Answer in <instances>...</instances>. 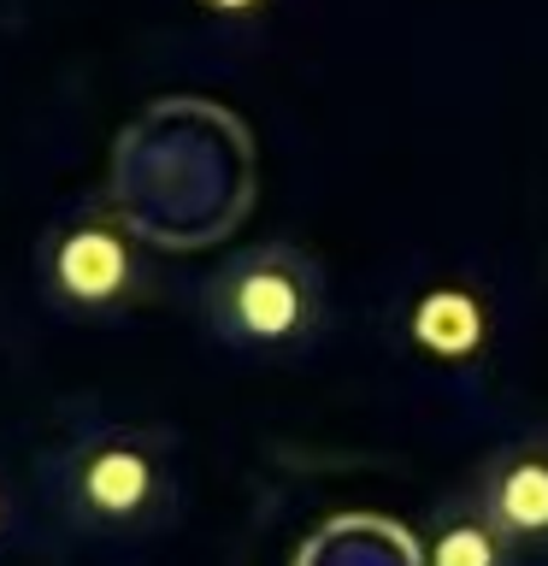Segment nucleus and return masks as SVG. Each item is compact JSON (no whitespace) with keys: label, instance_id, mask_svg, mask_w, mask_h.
Returning a JSON list of instances; mask_svg holds the SVG:
<instances>
[{"label":"nucleus","instance_id":"6","mask_svg":"<svg viewBox=\"0 0 548 566\" xmlns=\"http://www.w3.org/2000/svg\"><path fill=\"white\" fill-rule=\"evenodd\" d=\"M407 336L431 354V360H466V354L484 348V307H477L472 290H460V283H442V290H424L413 301V313H407Z\"/></svg>","mask_w":548,"mask_h":566},{"label":"nucleus","instance_id":"7","mask_svg":"<svg viewBox=\"0 0 548 566\" xmlns=\"http://www.w3.org/2000/svg\"><path fill=\"white\" fill-rule=\"evenodd\" d=\"M207 12H219V18H247V12H260L265 0H201Z\"/></svg>","mask_w":548,"mask_h":566},{"label":"nucleus","instance_id":"4","mask_svg":"<svg viewBox=\"0 0 548 566\" xmlns=\"http://www.w3.org/2000/svg\"><path fill=\"white\" fill-rule=\"evenodd\" d=\"M477 502L502 525V537L519 548L525 566L548 560V431H525L502 442L472 478Z\"/></svg>","mask_w":548,"mask_h":566},{"label":"nucleus","instance_id":"5","mask_svg":"<svg viewBox=\"0 0 548 566\" xmlns=\"http://www.w3.org/2000/svg\"><path fill=\"white\" fill-rule=\"evenodd\" d=\"M431 566H525L519 548L502 537L477 490H460L431 507Z\"/></svg>","mask_w":548,"mask_h":566},{"label":"nucleus","instance_id":"2","mask_svg":"<svg viewBox=\"0 0 548 566\" xmlns=\"http://www.w3.org/2000/svg\"><path fill=\"white\" fill-rule=\"evenodd\" d=\"M201 313L236 354H295L325 325V277L301 248L260 242L201 283Z\"/></svg>","mask_w":548,"mask_h":566},{"label":"nucleus","instance_id":"1","mask_svg":"<svg viewBox=\"0 0 548 566\" xmlns=\"http://www.w3.org/2000/svg\"><path fill=\"white\" fill-rule=\"evenodd\" d=\"M48 507L77 537L136 543L171 525L177 467L171 442L141 424H83L42 460Z\"/></svg>","mask_w":548,"mask_h":566},{"label":"nucleus","instance_id":"8","mask_svg":"<svg viewBox=\"0 0 548 566\" xmlns=\"http://www.w3.org/2000/svg\"><path fill=\"white\" fill-rule=\"evenodd\" d=\"M7 525H12V495H7V484H0V537H7Z\"/></svg>","mask_w":548,"mask_h":566},{"label":"nucleus","instance_id":"3","mask_svg":"<svg viewBox=\"0 0 548 566\" xmlns=\"http://www.w3.org/2000/svg\"><path fill=\"white\" fill-rule=\"evenodd\" d=\"M42 290L53 307L77 318H106L136 307L148 290V265H141L130 230L101 219V212H77V219L53 224L42 242Z\"/></svg>","mask_w":548,"mask_h":566}]
</instances>
